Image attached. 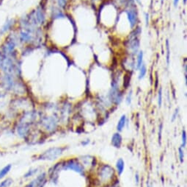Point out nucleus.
<instances>
[{"label": "nucleus", "mask_w": 187, "mask_h": 187, "mask_svg": "<svg viewBox=\"0 0 187 187\" xmlns=\"http://www.w3.org/2000/svg\"><path fill=\"white\" fill-rule=\"evenodd\" d=\"M123 143V137L119 132L114 133L111 139V144L115 148H120Z\"/></svg>", "instance_id": "obj_9"}, {"label": "nucleus", "mask_w": 187, "mask_h": 187, "mask_svg": "<svg viewBox=\"0 0 187 187\" xmlns=\"http://www.w3.org/2000/svg\"><path fill=\"white\" fill-rule=\"evenodd\" d=\"M62 170H71L72 172L84 175L85 174V169L84 168L80 161L77 158H70L61 163Z\"/></svg>", "instance_id": "obj_5"}, {"label": "nucleus", "mask_w": 187, "mask_h": 187, "mask_svg": "<svg viewBox=\"0 0 187 187\" xmlns=\"http://www.w3.org/2000/svg\"><path fill=\"white\" fill-rule=\"evenodd\" d=\"M60 125V116L55 111H53L51 114L39 113L38 127L43 133L49 135L55 133L58 130Z\"/></svg>", "instance_id": "obj_1"}, {"label": "nucleus", "mask_w": 187, "mask_h": 187, "mask_svg": "<svg viewBox=\"0 0 187 187\" xmlns=\"http://www.w3.org/2000/svg\"><path fill=\"white\" fill-rule=\"evenodd\" d=\"M132 91L131 90L129 93H128L127 96L126 97V102L128 105H130L132 102Z\"/></svg>", "instance_id": "obj_21"}, {"label": "nucleus", "mask_w": 187, "mask_h": 187, "mask_svg": "<svg viewBox=\"0 0 187 187\" xmlns=\"http://www.w3.org/2000/svg\"><path fill=\"white\" fill-rule=\"evenodd\" d=\"M1 74H2V73L0 72V77H1Z\"/></svg>", "instance_id": "obj_35"}, {"label": "nucleus", "mask_w": 187, "mask_h": 187, "mask_svg": "<svg viewBox=\"0 0 187 187\" xmlns=\"http://www.w3.org/2000/svg\"><path fill=\"white\" fill-rule=\"evenodd\" d=\"M180 0H173V4H174V6L175 7V8H177L178 5V2H179Z\"/></svg>", "instance_id": "obj_30"}, {"label": "nucleus", "mask_w": 187, "mask_h": 187, "mask_svg": "<svg viewBox=\"0 0 187 187\" xmlns=\"http://www.w3.org/2000/svg\"><path fill=\"white\" fill-rule=\"evenodd\" d=\"M48 180V175L46 172H40L33 179L30 180L24 187H44Z\"/></svg>", "instance_id": "obj_6"}, {"label": "nucleus", "mask_w": 187, "mask_h": 187, "mask_svg": "<svg viewBox=\"0 0 187 187\" xmlns=\"http://www.w3.org/2000/svg\"><path fill=\"white\" fill-rule=\"evenodd\" d=\"M143 57H144V54H143V51H140L137 55V64H135V69L138 70L140 68L142 65L143 64Z\"/></svg>", "instance_id": "obj_16"}, {"label": "nucleus", "mask_w": 187, "mask_h": 187, "mask_svg": "<svg viewBox=\"0 0 187 187\" xmlns=\"http://www.w3.org/2000/svg\"><path fill=\"white\" fill-rule=\"evenodd\" d=\"M65 150V147H51L46 149L43 153L38 155L36 160L42 161H54L62 156Z\"/></svg>", "instance_id": "obj_4"}, {"label": "nucleus", "mask_w": 187, "mask_h": 187, "mask_svg": "<svg viewBox=\"0 0 187 187\" xmlns=\"http://www.w3.org/2000/svg\"><path fill=\"white\" fill-rule=\"evenodd\" d=\"M137 2H139V3H140V0H136Z\"/></svg>", "instance_id": "obj_33"}, {"label": "nucleus", "mask_w": 187, "mask_h": 187, "mask_svg": "<svg viewBox=\"0 0 187 187\" xmlns=\"http://www.w3.org/2000/svg\"><path fill=\"white\" fill-rule=\"evenodd\" d=\"M116 171L109 164H101L99 166L96 173V178L100 184L109 185L114 182Z\"/></svg>", "instance_id": "obj_2"}, {"label": "nucleus", "mask_w": 187, "mask_h": 187, "mask_svg": "<svg viewBox=\"0 0 187 187\" xmlns=\"http://www.w3.org/2000/svg\"><path fill=\"white\" fill-rule=\"evenodd\" d=\"M178 113H179V109L176 108L175 110V111H174L173 114H172V118H171V121H172V122H174V121L177 119V117H178Z\"/></svg>", "instance_id": "obj_24"}, {"label": "nucleus", "mask_w": 187, "mask_h": 187, "mask_svg": "<svg viewBox=\"0 0 187 187\" xmlns=\"http://www.w3.org/2000/svg\"><path fill=\"white\" fill-rule=\"evenodd\" d=\"M186 1H187V0H184V5H186Z\"/></svg>", "instance_id": "obj_32"}, {"label": "nucleus", "mask_w": 187, "mask_h": 187, "mask_svg": "<svg viewBox=\"0 0 187 187\" xmlns=\"http://www.w3.org/2000/svg\"><path fill=\"white\" fill-rule=\"evenodd\" d=\"M135 182H136L137 185H138L139 183H140V175H139L138 172L135 174Z\"/></svg>", "instance_id": "obj_26"}, {"label": "nucleus", "mask_w": 187, "mask_h": 187, "mask_svg": "<svg viewBox=\"0 0 187 187\" xmlns=\"http://www.w3.org/2000/svg\"><path fill=\"white\" fill-rule=\"evenodd\" d=\"M108 187H120V186L118 183L113 182V183H112L111 184H109V185H108Z\"/></svg>", "instance_id": "obj_27"}, {"label": "nucleus", "mask_w": 187, "mask_h": 187, "mask_svg": "<svg viewBox=\"0 0 187 187\" xmlns=\"http://www.w3.org/2000/svg\"><path fill=\"white\" fill-rule=\"evenodd\" d=\"M186 140H187V136L186 132L185 130H183L182 134H181V147L182 148H185L186 146Z\"/></svg>", "instance_id": "obj_18"}, {"label": "nucleus", "mask_w": 187, "mask_h": 187, "mask_svg": "<svg viewBox=\"0 0 187 187\" xmlns=\"http://www.w3.org/2000/svg\"><path fill=\"white\" fill-rule=\"evenodd\" d=\"M178 157H179V161L181 163H183L184 161V148L179 147L178 148Z\"/></svg>", "instance_id": "obj_20"}, {"label": "nucleus", "mask_w": 187, "mask_h": 187, "mask_svg": "<svg viewBox=\"0 0 187 187\" xmlns=\"http://www.w3.org/2000/svg\"><path fill=\"white\" fill-rule=\"evenodd\" d=\"M126 15H127V19L129 22V25L130 27L133 28L135 25H137V13L134 9H129L126 11Z\"/></svg>", "instance_id": "obj_8"}, {"label": "nucleus", "mask_w": 187, "mask_h": 187, "mask_svg": "<svg viewBox=\"0 0 187 187\" xmlns=\"http://www.w3.org/2000/svg\"><path fill=\"white\" fill-rule=\"evenodd\" d=\"M115 169H116L115 171L118 175H121L123 174L125 169V161H123V158H118L115 164Z\"/></svg>", "instance_id": "obj_13"}, {"label": "nucleus", "mask_w": 187, "mask_h": 187, "mask_svg": "<svg viewBox=\"0 0 187 187\" xmlns=\"http://www.w3.org/2000/svg\"><path fill=\"white\" fill-rule=\"evenodd\" d=\"M13 183V179L10 177L8 176L0 181V187H11Z\"/></svg>", "instance_id": "obj_15"}, {"label": "nucleus", "mask_w": 187, "mask_h": 187, "mask_svg": "<svg viewBox=\"0 0 187 187\" xmlns=\"http://www.w3.org/2000/svg\"><path fill=\"white\" fill-rule=\"evenodd\" d=\"M57 1V5L60 8H65L67 5V0H56Z\"/></svg>", "instance_id": "obj_22"}, {"label": "nucleus", "mask_w": 187, "mask_h": 187, "mask_svg": "<svg viewBox=\"0 0 187 187\" xmlns=\"http://www.w3.org/2000/svg\"><path fill=\"white\" fill-rule=\"evenodd\" d=\"M126 124H127V117H126V114H123L120 116V119L118 120L117 123V131L119 132V133L123 131V128L126 127Z\"/></svg>", "instance_id": "obj_12"}, {"label": "nucleus", "mask_w": 187, "mask_h": 187, "mask_svg": "<svg viewBox=\"0 0 187 187\" xmlns=\"http://www.w3.org/2000/svg\"><path fill=\"white\" fill-rule=\"evenodd\" d=\"M138 70H139L138 78L140 80L143 79V78L145 77V76L146 73H147V67H146L145 64H143Z\"/></svg>", "instance_id": "obj_17"}, {"label": "nucleus", "mask_w": 187, "mask_h": 187, "mask_svg": "<svg viewBox=\"0 0 187 187\" xmlns=\"http://www.w3.org/2000/svg\"><path fill=\"white\" fill-rule=\"evenodd\" d=\"M12 164H8L0 169V181L8 176L9 173L11 172V170H12Z\"/></svg>", "instance_id": "obj_11"}, {"label": "nucleus", "mask_w": 187, "mask_h": 187, "mask_svg": "<svg viewBox=\"0 0 187 187\" xmlns=\"http://www.w3.org/2000/svg\"><path fill=\"white\" fill-rule=\"evenodd\" d=\"M15 24V19H8V20H7L5 25L2 26V27L0 29V35H4L6 33H8V32H9L10 30H11Z\"/></svg>", "instance_id": "obj_10"}, {"label": "nucleus", "mask_w": 187, "mask_h": 187, "mask_svg": "<svg viewBox=\"0 0 187 187\" xmlns=\"http://www.w3.org/2000/svg\"><path fill=\"white\" fill-rule=\"evenodd\" d=\"M147 187H152V185H151V184L149 183H148L147 184Z\"/></svg>", "instance_id": "obj_31"}, {"label": "nucleus", "mask_w": 187, "mask_h": 187, "mask_svg": "<svg viewBox=\"0 0 187 187\" xmlns=\"http://www.w3.org/2000/svg\"><path fill=\"white\" fill-rule=\"evenodd\" d=\"M162 128H163V125L162 123L160 124L159 127H158V141H161V133H162Z\"/></svg>", "instance_id": "obj_25"}, {"label": "nucleus", "mask_w": 187, "mask_h": 187, "mask_svg": "<svg viewBox=\"0 0 187 187\" xmlns=\"http://www.w3.org/2000/svg\"><path fill=\"white\" fill-rule=\"evenodd\" d=\"M161 3H162V2H163V1H164V0H161Z\"/></svg>", "instance_id": "obj_34"}, {"label": "nucleus", "mask_w": 187, "mask_h": 187, "mask_svg": "<svg viewBox=\"0 0 187 187\" xmlns=\"http://www.w3.org/2000/svg\"><path fill=\"white\" fill-rule=\"evenodd\" d=\"M170 44H169L168 40L167 41V65H169L170 64Z\"/></svg>", "instance_id": "obj_23"}, {"label": "nucleus", "mask_w": 187, "mask_h": 187, "mask_svg": "<svg viewBox=\"0 0 187 187\" xmlns=\"http://www.w3.org/2000/svg\"><path fill=\"white\" fill-rule=\"evenodd\" d=\"M39 174V168L38 167H33V168H30L29 170H27V172L24 175L23 178L24 179H29V178H35L37 175Z\"/></svg>", "instance_id": "obj_14"}, {"label": "nucleus", "mask_w": 187, "mask_h": 187, "mask_svg": "<svg viewBox=\"0 0 187 187\" xmlns=\"http://www.w3.org/2000/svg\"><path fill=\"white\" fill-rule=\"evenodd\" d=\"M145 24L146 26H147L149 24V15L148 13H145Z\"/></svg>", "instance_id": "obj_28"}, {"label": "nucleus", "mask_w": 187, "mask_h": 187, "mask_svg": "<svg viewBox=\"0 0 187 187\" xmlns=\"http://www.w3.org/2000/svg\"><path fill=\"white\" fill-rule=\"evenodd\" d=\"M163 102V93H162V88H160L158 91V108H161Z\"/></svg>", "instance_id": "obj_19"}, {"label": "nucleus", "mask_w": 187, "mask_h": 187, "mask_svg": "<svg viewBox=\"0 0 187 187\" xmlns=\"http://www.w3.org/2000/svg\"><path fill=\"white\" fill-rule=\"evenodd\" d=\"M34 17L38 25H42L46 22V13L43 6H38L35 11H33Z\"/></svg>", "instance_id": "obj_7"}, {"label": "nucleus", "mask_w": 187, "mask_h": 187, "mask_svg": "<svg viewBox=\"0 0 187 187\" xmlns=\"http://www.w3.org/2000/svg\"><path fill=\"white\" fill-rule=\"evenodd\" d=\"M90 143V140L89 139H87V140H84V141H81V144H82L83 146H86L88 145V144Z\"/></svg>", "instance_id": "obj_29"}, {"label": "nucleus", "mask_w": 187, "mask_h": 187, "mask_svg": "<svg viewBox=\"0 0 187 187\" xmlns=\"http://www.w3.org/2000/svg\"><path fill=\"white\" fill-rule=\"evenodd\" d=\"M19 42L18 36L11 33L6 37L2 45L0 46V51L3 53L4 54L7 55L10 57L17 58V51L16 47Z\"/></svg>", "instance_id": "obj_3"}]
</instances>
